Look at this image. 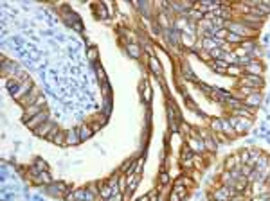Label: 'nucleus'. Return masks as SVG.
<instances>
[{"label": "nucleus", "instance_id": "obj_1", "mask_svg": "<svg viewBox=\"0 0 270 201\" xmlns=\"http://www.w3.org/2000/svg\"><path fill=\"white\" fill-rule=\"evenodd\" d=\"M45 122H47V111H40L38 115H34L31 120H27V126L32 128V129H36V128H40V126L45 124Z\"/></svg>", "mask_w": 270, "mask_h": 201}, {"label": "nucleus", "instance_id": "obj_2", "mask_svg": "<svg viewBox=\"0 0 270 201\" xmlns=\"http://www.w3.org/2000/svg\"><path fill=\"white\" fill-rule=\"evenodd\" d=\"M227 29L232 32V34H238V36H247L248 34V27L245 25H240V23H229Z\"/></svg>", "mask_w": 270, "mask_h": 201}, {"label": "nucleus", "instance_id": "obj_3", "mask_svg": "<svg viewBox=\"0 0 270 201\" xmlns=\"http://www.w3.org/2000/svg\"><path fill=\"white\" fill-rule=\"evenodd\" d=\"M54 128H56V126H52V122H45V124L40 126V128H36L34 133H36L38 137H45V138H47V137H49V133H51Z\"/></svg>", "mask_w": 270, "mask_h": 201}, {"label": "nucleus", "instance_id": "obj_4", "mask_svg": "<svg viewBox=\"0 0 270 201\" xmlns=\"http://www.w3.org/2000/svg\"><path fill=\"white\" fill-rule=\"evenodd\" d=\"M202 45L205 47V49L211 52V50H214V49H218V43H216V40L214 38H204V42H202Z\"/></svg>", "mask_w": 270, "mask_h": 201}, {"label": "nucleus", "instance_id": "obj_5", "mask_svg": "<svg viewBox=\"0 0 270 201\" xmlns=\"http://www.w3.org/2000/svg\"><path fill=\"white\" fill-rule=\"evenodd\" d=\"M189 144H191V149L193 151H204L205 149V144L202 142V140H198V138H191V140H189Z\"/></svg>", "mask_w": 270, "mask_h": 201}, {"label": "nucleus", "instance_id": "obj_6", "mask_svg": "<svg viewBox=\"0 0 270 201\" xmlns=\"http://www.w3.org/2000/svg\"><path fill=\"white\" fill-rule=\"evenodd\" d=\"M79 133H76V131H69L67 133V144L69 145H72V144H78L79 142Z\"/></svg>", "mask_w": 270, "mask_h": 201}, {"label": "nucleus", "instance_id": "obj_7", "mask_svg": "<svg viewBox=\"0 0 270 201\" xmlns=\"http://www.w3.org/2000/svg\"><path fill=\"white\" fill-rule=\"evenodd\" d=\"M213 68H214V70H218L220 74H223V72H227L229 66H227L223 61H214V63H213Z\"/></svg>", "mask_w": 270, "mask_h": 201}, {"label": "nucleus", "instance_id": "obj_8", "mask_svg": "<svg viewBox=\"0 0 270 201\" xmlns=\"http://www.w3.org/2000/svg\"><path fill=\"white\" fill-rule=\"evenodd\" d=\"M150 66H151V70H153L155 74H159V76L162 74V68H160V65H159V61H157L155 58H151V59H150Z\"/></svg>", "mask_w": 270, "mask_h": 201}, {"label": "nucleus", "instance_id": "obj_9", "mask_svg": "<svg viewBox=\"0 0 270 201\" xmlns=\"http://www.w3.org/2000/svg\"><path fill=\"white\" fill-rule=\"evenodd\" d=\"M90 135H92V129H90V128H86V126H83V128L79 129V138H81V140H86Z\"/></svg>", "mask_w": 270, "mask_h": 201}, {"label": "nucleus", "instance_id": "obj_10", "mask_svg": "<svg viewBox=\"0 0 270 201\" xmlns=\"http://www.w3.org/2000/svg\"><path fill=\"white\" fill-rule=\"evenodd\" d=\"M259 100H261V97H259V95H256V93H250V97L247 99V104H250V106H258V104H259Z\"/></svg>", "mask_w": 270, "mask_h": 201}, {"label": "nucleus", "instance_id": "obj_11", "mask_svg": "<svg viewBox=\"0 0 270 201\" xmlns=\"http://www.w3.org/2000/svg\"><path fill=\"white\" fill-rule=\"evenodd\" d=\"M63 142H67V135L63 131H58V135L54 137V144H63Z\"/></svg>", "mask_w": 270, "mask_h": 201}, {"label": "nucleus", "instance_id": "obj_12", "mask_svg": "<svg viewBox=\"0 0 270 201\" xmlns=\"http://www.w3.org/2000/svg\"><path fill=\"white\" fill-rule=\"evenodd\" d=\"M128 52H130L133 58H139V54H140V50H139L137 45H128Z\"/></svg>", "mask_w": 270, "mask_h": 201}, {"label": "nucleus", "instance_id": "obj_13", "mask_svg": "<svg viewBox=\"0 0 270 201\" xmlns=\"http://www.w3.org/2000/svg\"><path fill=\"white\" fill-rule=\"evenodd\" d=\"M213 129H216V131H221L223 129V122H221V120H213Z\"/></svg>", "mask_w": 270, "mask_h": 201}, {"label": "nucleus", "instance_id": "obj_14", "mask_svg": "<svg viewBox=\"0 0 270 201\" xmlns=\"http://www.w3.org/2000/svg\"><path fill=\"white\" fill-rule=\"evenodd\" d=\"M227 72H231L232 76H238V74H241V70L238 68V66H229V68H227Z\"/></svg>", "mask_w": 270, "mask_h": 201}, {"label": "nucleus", "instance_id": "obj_15", "mask_svg": "<svg viewBox=\"0 0 270 201\" xmlns=\"http://www.w3.org/2000/svg\"><path fill=\"white\" fill-rule=\"evenodd\" d=\"M227 34H229V31H225V29H218V31H216V34H214V36H218V38H225Z\"/></svg>", "mask_w": 270, "mask_h": 201}, {"label": "nucleus", "instance_id": "obj_16", "mask_svg": "<svg viewBox=\"0 0 270 201\" xmlns=\"http://www.w3.org/2000/svg\"><path fill=\"white\" fill-rule=\"evenodd\" d=\"M227 40H229V42H241V36H238V34H227Z\"/></svg>", "mask_w": 270, "mask_h": 201}, {"label": "nucleus", "instance_id": "obj_17", "mask_svg": "<svg viewBox=\"0 0 270 201\" xmlns=\"http://www.w3.org/2000/svg\"><path fill=\"white\" fill-rule=\"evenodd\" d=\"M96 56H97V49L92 47V49L88 50V59H96Z\"/></svg>", "mask_w": 270, "mask_h": 201}, {"label": "nucleus", "instance_id": "obj_18", "mask_svg": "<svg viewBox=\"0 0 270 201\" xmlns=\"http://www.w3.org/2000/svg\"><path fill=\"white\" fill-rule=\"evenodd\" d=\"M184 196V194H178L177 190H175L173 194H171V198H169V201H180V198Z\"/></svg>", "mask_w": 270, "mask_h": 201}, {"label": "nucleus", "instance_id": "obj_19", "mask_svg": "<svg viewBox=\"0 0 270 201\" xmlns=\"http://www.w3.org/2000/svg\"><path fill=\"white\" fill-rule=\"evenodd\" d=\"M150 97H151V90H150V86L146 84V86H144V99L150 100Z\"/></svg>", "mask_w": 270, "mask_h": 201}, {"label": "nucleus", "instance_id": "obj_20", "mask_svg": "<svg viewBox=\"0 0 270 201\" xmlns=\"http://www.w3.org/2000/svg\"><path fill=\"white\" fill-rule=\"evenodd\" d=\"M153 194H155V192H150V194H146V196H142V198H139L137 201H150V199L153 198Z\"/></svg>", "mask_w": 270, "mask_h": 201}, {"label": "nucleus", "instance_id": "obj_21", "mask_svg": "<svg viewBox=\"0 0 270 201\" xmlns=\"http://www.w3.org/2000/svg\"><path fill=\"white\" fill-rule=\"evenodd\" d=\"M236 163H238V158H231V160H229V163H227V167H229V169H232Z\"/></svg>", "mask_w": 270, "mask_h": 201}, {"label": "nucleus", "instance_id": "obj_22", "mask_svg": "<svg viewBox=\"0 0 270 201\" xmlns=\"http://www.w3.org/2000/svg\"><path fill=\"white\" fill-rule=\"evenodd\" d=\"M121 199H123V196H121V192H119V194H113L108 201H121Z\"/></svg>", "mask_w": 270, "mask_h": 201}, {"label": "nucleus", "instance_id": "obj_23", "mask_svg": "<svg viewBox=\"0 0 270 201\" xmlns=\"http://www.w3.org/2000/svg\"><path fill=\"white\" fill-rule=\"evenodd\" d=\"M167 182H169V176H167V174L164 172V174L160 176V183H167Z\"/></svg>", "mask_w": 270, "mask_h": 201}, {"label": "nucleus", "instance_id": "obj_24", "mask_svg": "<svg viewBox=\"0 0 270 201\" xmlns=\"http://www.w3.org/2000/svg\"><path fill=\"white\" fill-rule=\"evenodd\" d=\"M85 199L86 201H94V194L92 192H85Z\"/></svg>", "mask_w": 270, "mask_h": 201}, {"label": "nucleus", "instance_id": "obj_25", "mask_svg": "<svg viewBox=\"0 0 270 201\" xmlns=\"http://www.w3.org/2000/svg\"><path fill=\"white\" fill-rule=\"evenodd\" d=\"M191 15H193L194 18H202V13H200V11H198V13H196V11H193V13H191Z\"/></svg>", "mask_w": 270, "mask_h": 201}]
</instances>
